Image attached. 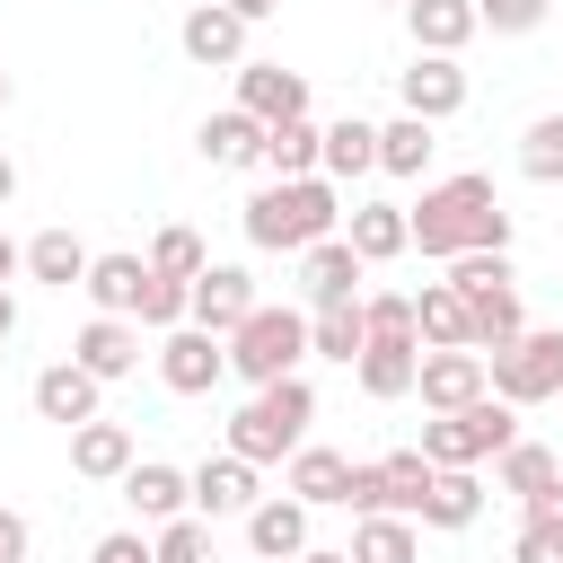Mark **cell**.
<instances>
[{
	"label": "cell",
	"instance_id": "13",
	"mask_svg": "<svg viewBox=\"0 0 563 563\" xmlns=\"http://www.w3.org/2000/svg\"><path fill=\"white\" fill-rule=\"evenodd\" d=\"M238 528H246L255 563H299V554L317 545V537H308V501H290V493H264V501H255Z\"/></svg>",
	"mask_w": 563,
	"mask_h": 563
},
{
	"label": "cell",
	"instance_id": "51",
	"mask_svg": "<svg viewBox=\"0 0 563 563\" xmlns=\"http://www.w3.org/2000/svg\"><path fill=\"white\" fill-rule=\"evenodd\" d=\"M299 563H352V554H343V545H308Z\"/></svg>",
	"mask_w": 563,
	"mask_h": 563
},
{
	"label": "cell",
	"instance_id": "47",
	"mask_svg": "<svg viewBox=\"0 0 563 563\" xmlns=\"http://www.w3.org/2000/svg\"><path fill=\"white\" fill-rule=\"evenodd\" d=\"M18 273H26V246H18V238H9V229H0V290H9V282H18Z\"/></svg>",
	"mask_w": 563,
	"mask_h": 563
},
{
	"label": "cell",
	"instance_id": "32",
	"mask_svg": "<svg viewBox=\"0 0 563 563\" xmlns=\"http://www.w3.org/2000/svg\"><path fill=\"white\" fill-rule=\"evenodd\" d=\"M26 282H44V290H79V282H88V246H79L70 229H35V238H26Z\"/></svg>",
	"mask_w": 563,
	"mask_h": 563
},
{
	"label": "cell",
	"instance_id": "6",
	"mask_svg": "<svg viewBox=\"0 0 563 563\" xmlns=\"http://www.w3.org/2000/svg\"><path fill=\"white\" fill-rule=\"evenodd\" d=\"M510 440H519V413H510L501 396H475V405H457V413H431L413 449H422L431 466H484V457H501Z\"/></svg>",
	"mask_w": 563,
	"mask_h": 563
},
{
	"label": "cell",
	"instance_id": "7",
	"mask_svg": "<svg viewBox=\"0 0 563 563\" xmlns=\"http://www.w3.org/2000/svg\"><path fill=\"white\" fill-rule=\"evenodd\" d=\"M255 317V273L246 264H202L194 282H185V325H202V334H238Z\"/></svg>",
	"mask_w": 563,
	"mask_h": 563
},
{
	"label": "cell",
	"instance_id": "21",
	"mask_svg": "<svg viewBox=\"0 0 563 563\" xmlns=\"http://www.w3.org/2000/svg\"><path fill=\"white\" fill-rule=\"evenodd\" d=\"M343 246H352L361 264H396V255L413 246L405 202H352V211H343Z\"/></svg>",
	"mask_w": 563,
	"mask_h": 563
},
{
	"label": "cell",
	"instance_id": "31",
	"mask_svg": "<svg viewBox=\"0 0 563 563\" xmlns=\"http://www.w3.org/2000/svg\"><path fill=\"white\" fill-rule=\"evenodd\" d=\"M317 141H325V123L317 114H290V123H264V176H317Z\"/></svg>",
	"mask_w": 563,
	"mask_h": 563
},
{
	"label": "cell",
	"instance_id": "8",
	"mask_svg": "<svg viewBox=\"0 0 563 563\" xmlns=\"http://www.w3.org/2000/svg\"><path fill=\"white\" fill-rule=\"evenodd\" d=\"M246 35H255V26H246L238 9H220V0H194V9L176 18V44H185L194 70H238V62H255Z\"/></svg>",
	"mask_w": 563,
	"mask_h": 563
},
{
	"label": "cell",
	"instance_id": "14",
	"mask_svg": "<svg viewBox=\"0 0 563 563\" xmlns=\"http://www.w3.org/2000/svg\"><path fill=\"white\" fill-rule=\"evenodd\" d=\"M361 273H369V264L343 246V229L317 238V246L299 255V290H308V308H352V299H361Z\"/></svg>",
	"mask_w": 563,
	"mask_h": 563
},
{
	"label": "cell",
	"instance_id": "30",
	"mask_svg": "<svg viewBox=\"0 0 563 563\" xmlns=\"http://www.w3.org/2000/svg\"><path fill=\"white\" fill-rule=\"evenodd\" d=\"M413 369H422V343H361V361H352L361 396H378V405L413 396Z\"/></svg>",
	"mask_w": 563,
	"mask_h": 563
},
{
	"label": "cell",
	"instance_id": "42",
	"mask_svg": "<svg viewBox=\"0 0 563 563\" xmlns=\"http://www.w3.org/2000/svg\"><path fill=\"white\" fill-rule=\"evenodd\" d=\"M545 9H554V0H475V26H493V35H537Z\"/></svg>",
	"mask_w": 563,
	"mask_h": 563
},
{
	"label": "cell",
	"instance_id": "5",
	"mask_svg": "<svg viewBox=\"0 0 563 563\" xmlns=\"http://www.w3.org/2000/svg\"><path fill=\"white\" fill-rule=\"evenodd\" d=\"M484 387H493L510 413L563 396V325H528V334H510L501 352H484Z\"/></svg>",
	"mask_w": 563,
	"mask_h": 563
},
{
	"label": "cell",
	"instance_id": "33",
	"mask_svg": "<svg viewBox=\"0 0 563 563\" xmlns=\"http://www.w3.org/2000/svg\"><path fill=\"white\" fill-rule=\"evenodd\" d=\"M352 563H422V528L413 519H352Z\"/></svg>",
	"mask_w": 563,
	"mask_h": 563
},
{
	"label": "cell",
	"instance_id": "24",
	"mask_svg": "<svg viewBox=\"0 0 563 563\" xmlns=\"http://www.w3.org/2000/svg\"><path fill=\"white\" fill-rule=\"evenodd\" d=\"M405 26H413V53H466L484 26H475V0H405Z\"/></svg>",
	"mask_w": 563,
	"mask_h": 563
},
{
	"label": "cell",
	"instance_id": "11",
	"mask_svg": "<svg viewBox=\"0 0 563 563\" xmlns=\"http://www.w3.org/2000/svg\"><path fill=\"white\" fill-rule=\"evenodd\" d=\"M185 484H194V519H246L255 501H264V466H246V457H202V466H185Z\"/></svg>",
	"mask_w": 563,
	"mask_h": 563
},
{
	"label": "cell",
	"instance_id": "28",
	"mask_svg": "<svg viewBox=\"0 0 563 563\" xmlns=\"http://www.w3.org/2000/svg\"><path fill=\"white\" fill-rule=\"evenodd\" d=\"M431 150H440V123H413V114H387L378 123V176H431Z\"/></svg>",
	"mask_w": 563,
	"mask_h": 563
},
{
	"label": "cell",
	"instance_id": "41",
	"mask_svg": "<svg viewBox=\"0 0 563 563\" xmlns=\"http://www.w3.org/2000/svg\"><path fill=\"white\" fill-rule=\"evenodd\" d=\"M132 325H141V334H176V325H185V282H158V273H150V282H141Z\"/></svg>",
	"mask_w": 563,
	"mask_h": 563
},
{
	"label": "cell",
	"instance_id": "15",
	"mask_svg": "<svg viewBox=\"0 0 563 563\" xmlns=\"http://www.w3.org/2000/svg\"><path fill=\"white\" fill-rule=\"evenodd\" d=\"M70 361H79L97 387H114V378L141 369V325H132V317H88L79 343H70Z\"/></svg>",
	"mask_w": 563,
	"mask_h": 563
},
{
	"label": "cell",
	"instance_id": "38",
	"mask_svg": "<svg viewBox=\"0 0 563 563\" xmlns=\"http://www.w3.org/2000/svg\"><path fill=\"white\" fill-rule=\"evenodd\" d=\"M361 343H369V334H361V299H352V308H308V352H317V361H343V369H352Z\"/></svg>",
	"mask_w": 563,
	"mask_h": 563
},
{
	"label": "cell",
	"instance_id": "10",
	"mask_svg": "<svg viewBox=\"0 0 563 563\" xmlns=\"http://www.w3.org/2000/svg\"><path fill=\"white\" fill-rule=\"evenodd\" d=\"M466 106V70L449 62V53H413L405 70H396V114H413V123H449Z\"/></svg>",
	"mask_w": 563,
	"mask_h": 563
},
{
	"label": "cell",
	"instance_id": "44",
	"mask_svg": "<svg viewBox=\"0 0 563 563\" xmlns=\"http://www.w3.org/2000/svg\"><path fill=\"white\" fill-rule=\"evenodd\" d=\"M88 563H150V537H141V528H106V537L88 545Z\"/></svg>",
	"mask_w": 563,
	"mask_h": 563
},
{
	"label": "cell",
	"instance_id": "4",
	"mask_svg": "<svg viewBox=\"0 0 563 563\" xmlns=\"http://www.w3.org/2000/svg\"><path fill=\"white\" fill-rule=\"evenodd\" d=\"M299 361H308V308H273V299H255V317L229 334V378L273 387V378H299Z\"/></svg>",
	"mask_w": 563,
	"mask_h": 563
},
{
	"label": "cell",
	"instance_id": "9",
	"mask_svg": "<svg viewBox=\"0 0 563 563\" xmlns=\"http://www.w3.org/2000/svg\"><path fill=\"white\" fill-rule=\"evenodd\" d=\"M220 378H229V343L220 334H202V325L158 334V387L167 396H211Z\"/></svg>",
	"mask_w": 563,
	"mask_h": 563
},
{
	"label": "cell",
	"instance_id": "43",
	"mask_svg": "<svg viewBox=\"0 0 563 563\" xmlns=\"http://www.w3.org/2000/svg\"><path fill=\"white\" fill-rule=\"evenodd\" d=\"M510 563H563V528H528V519H519V537H510Z\"/></svg>",
	"mask_w": 563,
	"mask_h": 563
},
{
	"label": "cell",
	"instance_id": "18",
	"mask_svg": "<svg viewBox=\"0 0 563 563\" xmlns=\"http://www.w3.org/2000/svg\"><path fill=\"white\" fill-rule=\"evenodd\" d=\"M343 484H352V457H343V449L299 440V449L282 457V493H290V501H308V510H343Z\"/></svg>",
	"mask_w": 563,
	"mask_h": 563
},
{
	"label": "cell",
	"instance_id": "48",
	"mask_svg": "<svg viewBox=\"0 0 563 563\" xmlns=\"http://www.w3.org/2000/svg\"><path fill=\"white\" fill-rule=\"evenodd\" d=\"M220 9H238V18H246V26H264V18H273V9H282V0H220Z\"/></svg>",
	"mask_w": 563,
	"mask_h": 563
},
{
	"label": "cell",
	"instance_id": "39",
	"mask_svg": "<svg viewBox=\"0 0 563 563\" xmlns=\"http://www.w3.org/2000/svg\"><path fill=\"white\" fill-rule=\"evenodd\" d=\"M150 563H220V545H211V519H167V528H150Z\"/></svg>",
	"mask_w": 563,
	"mask_h": 563
},
{
	"label": "cell",
	"instance_id": "49",
	"mask_svg": "<svg viewBox=\"0 0 563 563\" xmlns=\"http://www.w3.org/2000/svg\"><path fill=\"white\" fill-rule=\"evenodd\" d=\"M9 202H18V158L0 150V211H9Z\"/></svg>",
	"mask_w": 563,
	"mask_h": 563
},
{
	"label": "cell",
	"instance_id": "34",
	"mask_svg": "<svg viewBox=\"0 0 563 563\" xmlns=\"http://www.w3.org/2000/svg\"><path fill=\"white\" fill-rule=\"evenodd\" d=\"M554 475H563V457H554L545 440H510V449L493 457V484H501V493H519V501H528V493H545Z\"/></svg>",
	"mask_w": 563,
	"mask_h": 563
},
{
	"label": "cell",
	"instance_id": "2",
	"mask_svg": "<svg viewBox=\"0 0 563 563\" xmlns=\"http://www.w3.org/2000/svg\"><path fill=\"white\" fill-rule=\"evenodd\" d=\"M238 229H246V246L255 255H308L317 238H334L343 229V185H325V176H273V185H255L246 202H238Z\"/></svg>",
	"mask_w": 563,
	"mask_h": 563
},
{
	"label": "cell",
	"instance_id": "46",
	"mask_svg": "<svg viewBox=\"0 0 563 563\" xmlns=\"http://www.w3.org/2000/svg\"><path fill=\"white\" fill-rule=\"evenodd\" d=\"M26 545H35L26 510H9V501H0V563H26Z\"/></svg>",
	"mask_w": 563,
	"mask_h": 563
},
{
	"label": "cell",
	"instance_id": "16",
	"mask_svg": "<svg viewBox=\"0 0 563 563\" xmlns=\"http://www.w3.org/2000/svg\"><path fill=\"white\" fill-rule=\"evenodd\" d=\"M413 396H422V413H457V405L493 396V387H484V352H422Z\"/></svg>",
	"mask_w": 563,
	"mask_h": 563
},
{
	"label": "cell",
	"instance_id": "20",
	"mask_svg": "<svg viewBox=\"0 0 563 563\" xmlns=\"http://www.w3.org/2000/svg\"><path fill=\"white\" fill-rule=\"evenodd\" d=\"M369 475H378V510L369 519H422V493H431V457L422 449H387V457H369Z\"/></svg>",
	"mask_w": 563,
	"mask_h": 563
},
{
	"label": "cell",
	"instance_id": "1",
	"mask_svg": "<svg viewBox=\"0 0 563 563\" xmlns=\"http://www.w3.org/2000/svg\"><path fill=\"white\" fill-rule=\"evenodd\" d=\"M405 229L431 264H457V255H510V211L493 194V176H431L422 202H405Z\"/></svg>",
	"mask_w": 563,
	"mask_h": 563
},
{
	"label": "cell",
	"instance_id": "27",
	"mask_svg": "<svg viewBox=\"0 0 563 563\" xmlns=\"http://www.w3.org/2000/svg\"><path fill=\"white\" fill-rule=\"evenodd\" d=\"M194 150H202L211 167H264V123H255V114H238V106H220V114H202Z\"/></svg>",
	"mask_w": 563,
	"mask_h": 563
},
{
	"label": "cell",
	"instance_id": "23",
	"mask_svg": "<svg viewBox=\"0 0 563 563\" xmlns=\"http://www.w3.org/2000/svg\"><path fill=\"white\" fill-rule=\"evenodd\" d=\"M475 519H484V475H475V466H440L431 493H422V519H413V528L457 537V528H475Z\"/></svg>",
	"mask_w": 563,
	"mask_h": 563
},
{
	"label": "cell",
	"instance_id": "3",
	"mask_svg": "<svg viewBox=\"0 0 563 563\" xmlns=\"http://www.w3.org/2000/svg\"><path fill=\"white\" fill-rule=\"evenodd\" d=\"M308 422H317V387H308V378H273V387H255V396L229 413V457L282 466V457L308 440Z\"/></svg>",
	"mask_w": 563,
	"mask_h": 563
},
{
	"label": "cell",
	"instance_id": "12",
	"mask_svg": "<svg viewBox=\"0 0 563 563\" xmlns=\"http://www.w3.org/2000/svg\"><path fill=\"white\" fill-rule=\"evenodd\" d=\"M238 79V114H255V123H290V114H308V70H282V62H238L229 70Z\"/></svg>",
	"mask_w": 563,
	"mask_h": 563
},
{
	"label": "cell",
	"instance_id": "35",
	"mask_svg": "<svg viewBox=\"0 0 563 563\" xmlns=\"http://www.w3.org/2000/svg\"><path fill=\"white\" fill-rule=\"evenodd\" d=\"M519 176H528V185H563V106L528 114V132H519Z\"/></svg>",
	"mask_w": 563,
	"mask_h": 563
},
{
	"label": "cell",
	"instance_id": "25",
	"mask_svg": "<svg viewBox=\"0 0 563 563\" xmlns=\"http://www.w3.org/2000/svg\"><path fill=\"white\" fill-rule=\"evenodd\" d=\"M317 176H325V185H352V176H378V123H361V114H343V123H325V141H317Z\"/></svg>",
	"mask_w": 563,
	"mask_h": 563
},
{
	"label": "cell",
	"instance_id": "50",
	"mask_svg": "<svg viewBox=\"0 0 563 563\" xmlns=\"http://www.w3.org/2000/svg\"><path fill=\"white\" fill-rule=\"evenodd\" d=\"M0 343H18V299L0 290Z\"/></svg>",
	"mask_w": 563,
	"mask_h": 563
},
{
	"label": "cell",
	"instance_id": "29",
	"mask_svg": "<svg viewBox=\"0 0 563 563\" xmlns=\"http://www.w3.org/2000/svg\"><path fill=\"white\" fill-rule=\"evenodd\" d=\"M413 334H422V352H475L466 343V299L449 282H422L413 290Z\"/></svg>",
	"mask_w": 563,
	"mask_h": 563
},
{
	"label": "cell",
	"instance_id": "52",
	"mask_svg": "<svg viewBox=\"0 0 563 563\" xmlns=\"http://www.w3.org/2000/svg\"><path fill=\"white\" fill-rule=\"evenodd\" d=\"M9 97H18V79H9V70H0V114H9Z\"/></svg>",
	"mask_w": 563,
	"mask_h": 563
},
{
	"label": "cell",
	"instance_id": "26",
	"mask_svg": "<svg viewBox=\"0 0 563 563\" xmlns=\"http://www.w3.org/2000/svg\"><path fill=\"white\" fill-rule=\"evenodd\" d=\"M141 282H150V264H141L132 246H114V255H88V282H79V290H88L97 317H132V308H141Z\"/></svg>",
	"mask_w": 563,
	"mask_h": 563
},
{
	"label": "cell",
	"instance_id": "37",
	"mask_svg": "<svg viewBox=\"0 0 563 563\" xmlns=\"http://www.w3.org/2000/svg\"><path fill=\"white\" fill-rule=\"evenodd\" d=\"M510 334H528L519 290H484V299H466V343H475V352H501Z\"/></svg>",
	"mask_w": 563,
	"mask_h": 563
},
{
	"label": "cell",
	"instance_id": "19",
	"mask_svg": "<svg viewBox=\"0 0 563 563\" xmlns=\"http://www.w3.org/2000/svg\"><path fill=\"white\" fill-rule=\"evenodd\" d=\"M123 501H132V519H141V528H167V519H185V510H194V484H185V466H167V457H132Z\"/></svg>",
	"mask_w": 563,
	"mask_h": 563
},
{
	"label": "cell",
	"instance_id": "40",
	"mask_svg": "<svg viewBox=\"0 0 563 563\" xmlns=\"http://www.w3.org/2000/svg\"><path fill=\"white\" fill-rule=\"evenodd\" d=\"M449 290L457 299H484V290H519V273H510V255H457L449 264Z\"/></svg>",
	"mask_w": 563,
	"mask_h": 563
},
{
	"label": "cell",
	"instance_id": "17",
	"mask_svg": "<svg viewBox=\"0 0 563 563\" xmlns=\"http://www.w3.org/2000/svg\"><path fill=\"white\" fill-rule=\"evenodd\" d=\"M97 396H106V387H97L79 361H44V369H35V387H26V405H35L44 422H62V431L97 422Z\"/></svg>",
	"mask_w": 563,
	"mask_h": 563
},
{
	"label": "cell",
	"instance_id": "36",
	"mask_svg": "<svg viewBox=\"0 0 563 563\" xmlns=\"http://www.w3.org/2000/svg\"><path fill=\"white\" fill-rule=\"evenodd\" d=\"M158 282H194L202 264H211V246H202V229H185V220H167L158 238H150V255H141Z\"/></svg>",
	"mask_w": 563,
	"mask_h": 563
},
{
	"label": "cell",
	"instance_id": "53",
	"mask_svg": "<svg viewBox=\"0 0 563 563\" xmlns=\"http://www.w3.org/2000/svg\"><path fill=\"white\" fill-rule=\"evenodd\" d=\"M387 9H405V0H387Z\"/></svg>",
	"mask_w": 563,
	"mask_h": 563
},
{
	"label": "cell",
	"instance_id": "22",
	"mask_svg": "<svg viewBox=\"0 0 563 563\" xmlns=\"http://www.w3.org/2000/svg\"><path fill=\"white\" fill-rule=\"evenodd\" d=\"M132 457H141V449H132V431H123V422H106V413L70 431V475H88V484H123V475H132Z\"/></svg>",
	"mask_w": 563,
	"mask_h": 563
},
{
	"label": "cell",
	"instance_id": "45",
	"mask_svg": "<svg viewBox=\"0 0 563 563\" xmlns=\"http://www.w3.org/2000/svg\"><path fill=\"white\" fill-rule=\"evenodd\" d=\"M519 519H528V528H563V475H554L545 493H528V501H519Z\"/></svg>",
	"mask_w": 563,
	"mask_h": 563
}]
</instances>
